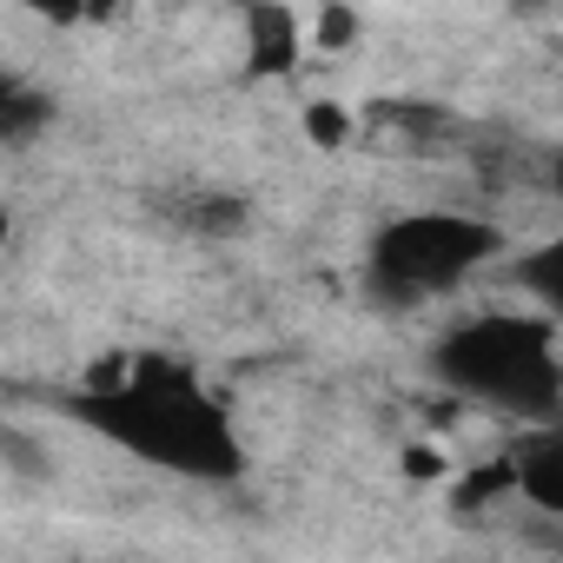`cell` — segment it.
<instances>
[{
  "label": "cell",
  "mask_w": 563,
  "mask_h": 563,
  "mask_svg": "<svg viewBox=\"0 0 563 563\" xmlns=\"http://www.w3.org/2000/svg\"><path fill=\"white\" fill-rule=\"evenodd\" d=\"M21 8H34V14L54 21V27H80V0H21Z\"/></svg>",
  "instance_id": "cell-12"
},
{
  "label": "cell",
  "mask_w": 563,
  "mask_h": 563,
  "mask_svg": "<svg viewBox=\"0 0 563 563\" xmlns=\"http://www.w3.org/2000/svg\"><path fill=\"white\" fill-rule=\"evenodd\" d=\"M306 60V34L286 0H245V80H292Z\"/></svg>",
  "instance_id": "cell-4"
},
{
  "label": "cell",
  "mask_w": 563,
  "mask_h": 563,
  "mask_svg": "<svg viewBox=\"0 0 563 563\" xmlns=\"http://www.w3.org/2000/svg\"><path fill=\"white\" fill-rule=\"evenodd\" d=\"M504 252V232L477 212H405L365 252V292L378 306H424L431 292L464 286Z\"/></svg>",
  "instance_id": "cell-3"
},
{
  "label": "cell",
  "mask_w": 563,
  "mask_h": 563,
  "mask_svg": "<svg viewBox=\"0 0 563 563\" xmlns=\"http://www.w3.org/2000/svg\"><path fill=\"white\" fill-rule=\"evenodd\" d=\"M405 471H411V477H438L444 464H438V451H431V444H411V451H405Z\"/></svg>",
  "instance_id": "cell-13"
},
{
  "label": "cell",
  "mask_w": 563,
  "mask_h": 563,
  "mask_svg": "<svg viewBox=\"0 0 563 563\" xmlns=\"http://www.w3.org/2000/svg\"><path fill=\"white\" fill-rule=\"evenodd\" d=\"M523 8H543V0H523Z\"/></svg>",
  "instance_id": "cell-16"
},
{
  "label": "cell",
  "mask_w": 563,
  "mask_h": 563,
  "mask_svg": "<svg viewBox=\"0 0 563 563\" xmlns=\"http://www.w3.org/2000/svg\"><path fill=\"white\" fill-rule=\"evenodd\" d=\"M517 484H510V457H490V464H477L471 477H457V490H451V510H490L497 497H510Z\"/></svg>",
  "instance_id": "cell-8"
},
{
  "label": "cell",
  "mask_w": 563,
  "mask_h": 563,
  "mask_svg": "<svg viewBox=\"0 0 563 563\" xmlns=\"http://www.w3.org/2000/svg\"><path fill=\"white\" fill-rule=\"evenodd\" d=\"M179 219H186V232H199V239H239L245 219H252V206H245V192H192Z\"/></svg>",
  "instance_id": "cell-7"
},
{
  "label": "cell",
  "mask_w": 563,
  "mask_h": 563,
  "mask_svg": "<svg viewBox=\"0 0 563 563\" xmlns=\"http://www.w3.org/2000/svg\"><path fill=\"white\" fill-rule=\"evenodd\" d=\"M556 258H563V245H543V252H530V258H510V278H517V286H530L543 306H556V299H563Z\"/></svg>",
  "instance_id": "cell-9"
},
{
  "label": "cell",
  "mask_w": 563,
  "mask_h": 563,
  "mask_svg": "<svg viewBox=\"0 0 563 563\" xmlns=\"http://www.w3.org/2000/svg\"><path fill=\"white\" fill-rule=\"evenodd\" d=\"M60 411L80 418L87 431H100L107 444H120L126 457L199 477V484H232L245 471L225 405L199 385L192 365H173L159 352H140L126 372L93 378L87 391L60 398Z\"/></svg>",
  "instance_id": "cell-1"
},
{
  "label": "cell",
  "mask_w": 563,
  "mask_h": 563,
  "mask_svg": "<svg viewBox=\"0 0 563 563\" xmlns=\"http://www.w3.org/2000/svg\"><path fill=\"white\" fill-rule=\"evenodd\" d=\"M306 133H312V146H345L352 140V113L339 100H312L306 107Z\"/></svg>",
  "instance_id": "cell-10"
},
{
  "label": "cell",
  "mask_w": 563,
  "mask_h": 563,
  "mask_svg": "<svg viewBox=\"0 0 563 563\" xmlns=\"http://www.w3.org/2000/svg\"><path fill=\"white\" fill-rule=\"evenodd\" d=\"M504 457H510V484H517L537 510L556 517V510H563V431H556V418H550V424H530Z\"/></svg>",
  "instance_id": "cell-5"
},
{
  "label": "cell",
  "mask_w": 563,
  "mask_h": 563,
  "mask_svg": "<svg viewBox=\"0 0 563 563\" xmlns=\"http://www.w3.org/2000/svg\"><path fill=\"white\" fill-rule=\"evenodd\" d=\"M352 41H358V14H352V8H339V0H325V8H319V47L345 54Z\"/></svg>",
  "instance_id": "cell-11"
},
{
  "label": "cell",
  "mask_w": 563,
  "mask_h": 563,
  "mask_svg": "<svg viewBox=\"0 0 563 563\" xmlns=\"http://www.w3.org/2000/svg\"><path fill=\"white\" fill-rule=\"evenodd\" d=\"M107 14H120V0H80V21H107Z\"/></svg>",
  "instance_id": "cell-14"
},
{
  "label": "cell",
  "mask_w": 563,
  "mask_h": 563,
  "mask_svg": "<svg viewBox=\"0 0 563 563\" xmlns=\"http://www.w3.org/2000/svg\"><path fill=\"white\" fill-rule=\"evenodd\" d=\"M8 232H14V219H8V206H0V245H8Z\"/></svg>",
  "instance_id": "cell-15"
},
{
  "label": "cell",
  "mask_w": 563,
  "mask_h": 563,
  "mask_svg": "<svg viewBox=\"0 0 563 563\" xmlns=\"http://www.w3.org/2000/svg\"><path fill=\"white\" fill-rule=\"evenodd\" d=\"M431 372L477 405H497L523 424H550L563 405V358L550 312H477L431 345Z\"/></svg>",
  "instance_id": "cell-2"
},
{
  "label": "cell",
  "mask_w": 563,
  "mask_h": 563,
  "mask_svg": "<svg viewBox=\"0 0 563 563\" xmlns=\"http://www.w3.org/2000/svg\"><path fill=\"white\" fill-rule=\"evenodd\" d=\"M54 126V93L34 87V80H14L0 93V146H27Z\"/></svg>",
  "instance_id": "cell-6"
}]
</instances>
